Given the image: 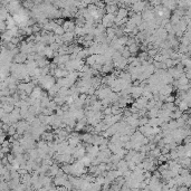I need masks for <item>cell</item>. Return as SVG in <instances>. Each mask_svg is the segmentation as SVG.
Returning a JSON list of instances; mask_svg holds the SVG:
<instances>
[{"mask_svg":"<svg viewBox=\"0 0 191 191\" xmlns=\"http://www.w3.org/2000/svg\"><path fill=\"white\" fill-rule=\"evenodd\" d=\"M38 83L42 85V87L46 88L47 91L51 88V86H54L56 83H55V77L51 76V75H46V76H42V77L38 78Z\"/></svg>","mask_w":191,"mask_h":191,"instance_id":"obj_1","label":"cell"},{"mask_svg":"<svg viewBox=\"0 0 191 191\" xmlns=\"http://www.w3.org/2000/svg\"><path fill=\"white\" fill-rule=\"evenodd\" d=\"M67 180H68V176H66V174L64 173V174H62V176L54 177V179H53V183H54V186H57V187H64L65 183L67 182Z\"/></svg>","mask_w":191,"mask_h":191,"instance_id":"obj_2","label":"cell"},{"mask_svg":"<svg viewBox=\"0 0 191 191\" xmlns=\"http://www.w3.org/2000/svg\"><path fill=\"white\" fill-rule=\"evenodd\" d=\"M62 27L65 32H73L75 29V23L72 20H65Z\"/></svg>","mask_w":191,"mask_h":191,"instance_id":"obj_3","label":"cell"},{"mask_svg":"<svg viewBox=\"0 0 191 191\" xmlns=\"http://www.w3.org/2000/svg\"><path fill=\"white\" fill-rule=\"evenodd\" d=\"M132 5H133L132 9L134 10V12H135V14H140V12H142L144 10L146 2H140V1H137V2H133Z\"/></svg>","mask_w":191,"mask_h":191,"instance_id":"obj_4","label":"cell"},{"mask_svg":"<svg viewBox=\"0 0 191 191\" xmlns=\"http://www.w3.org/2000/svg\"><path fill=\"white\" fill-rule=\"evenodd\" d=\"M12 60L15 62V64H21V63H26L27 60V55L23 54V53H19V54H17L12 58Z\"/></svg>","mask_w":191,"mask_h":191,"instance_id":"obj_5","label":"cell"},{"mask_svg":"<svg viewBox=\"0 0 191 191\" xmlns=\"http://www.w3.org/2000/svg\"><path fill=\"white\" fill-rule=\"evenodd\" d=\"M74 32H64V35L60 36L63 43H70L74 39Z\"/></svg>","mask_w":191,"mask_h":191,"instance_id":"obj_6","label":"cell"},{"mask_svg":"<svg viewBox=\"0 0 191 191\" xmlns=\"http://www.w3.org/2000/svg\"><path fill=\"white\" fill-rule=\"evenodd\" d=\"M128 47V49H129L130 54H135V53H137V51H139V45H137V43L132 44V45H130V46H126Z\"/></svg>","mask_w":191,"mask_h":191,"instance_id":"obj_7","label":"cell"},{"mask_svg":"<svg viewBox=\"0 0 191 191\" xmlns=\"http://www.w3.org/2000/svg\"><path fill=\"white\" fill-rule=\"evenodd\" d=\"M7 133H8V135L12 137V135L16 133V128L15 126H12V125H10V126H9V129H8V131H7Z\"/></svg>","mask_w":191,"mask_h":191,"instance_id":"obj_8","label":"cell"},{"mask_svg":"<svg viewBox=\"0 0 191 191\" xmlns=\"http://www.w3.org/2000/svg\"><path fill=\"white\" fill-rule=\"evenodd\" d=\"M5 141H6V134H5V133H1V134H0V145L2 144Z\"/></svg>","mask_w":191,"mask_h":191,"instance_id":"obj_9","label":"cell"},{"mask_svg":"<svg viewBox=\"0 0 191 191\" xmlns=\"http://www.w3.org/2000/svg\"><path fill=\"white\" fill-rule=\"evenodd\" d=\"M2 82H4V79H1V78H0V84H1Z\"/></svg>","mask_w":191,"mask_h":191,"instance_id":"obj_10","label":"cell"}]
</instances>
